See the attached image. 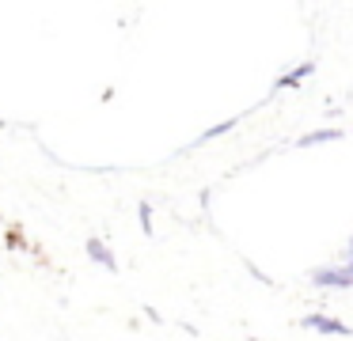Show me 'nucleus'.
Segmentation results:
<instances>
[{
  "label": "nucleus",
  "instance_id": "obj_1",
  "mask_svg": "<svg viewBox=\"0 0 353 341\" xmlns=\"http://www.w3.org/2000/svg\"><path fill=\"white\" fill-rule=\"evenodd\" d=\"M307 285L319 288V292H350L353 269L334 258V262H323V265H315V269H307Z\"/></svg>",
  "mask_w": 353,
  "mask_h": 341
},
{
  "label": "nucleus",
  "instance_id": "obj_2",
  "mask_svg": "<svg viewBox=\"0 0 353 341\" xmlns=\"http://www.w3.org/2000/svg\"><path fill=\"white\" fill-rule=\"evenodd\" d=\"M300 326L319 333V338H350L353 333V326L342 322L338 315H330V311H307V315H300Z\"/></svg>",
  "mask_w": 353,
  "mask_h": 341
},
{
  "label": "nucleus",
  "instance_id": "obj_3",
  "mask_svg": "<svg viewBox=\"0 0 353 341\" xmlns=\"http://www.w3.org/2000/svg\"><path fill=\"white\" fill-rule=\"evenodd\" d=\"M315 68H319L315 61H300L296 68H289V72H281V76H277V80H274V91H285V87H289V91H296L304 80H312V76H315Z\"/></svg>",
  "mask_w": 353,
  "mask_h": 341
},
{
  "label": "nucleus",
  "instance_id": "obj_4",
  "mask_svg": "<svg viewBox=\"0 0 353 341\" xmlns=\"http://www.w3.org/2000/svg\"><path fill=\"white\" fill-rule=\"evenodd\" d=\"M88 258H92L95 265H103L107 273H118V258L110 254V247L103 239H88Z\"/></svg>",
  "mask_w": 353,
  "mask_h": 341
},
{
  "label": "nucleus",
  "instance_id": "obj_5",
  "mask_svg": "<svg viewBox=\"0 0 353 341\" xmlns=\"http://www.w3.org/2000/svg\"><path fill=\"white\" fill-rule=\"evenodd\" d=\"M342 129H312V133H304V136H296V148H315V144H334V141H342Z\"/></svg>",
  "mask_w": 353,
  "mask_h": 341
},
{
  "label": "nucleus",
  "instance_id": "obj_6",
  "mask_svg": "<svg viewBox=\"0 0 353 341\" xmlns=\"http://www.w3.org/2000/svg\"><path fill=\"white\" fill-rule=\"evenodd\" d=\"M239 125V118H228V121H216L213 129H205V133L198 136V141L190 144V148H201V144H209V141H216V136H224V133H232V129Z\"/></svg>",
  "mask_w": 353,
  "mask_h": 341
},
{
  "label": "nucleus",
  "instance_id": "obj_7",
  "mask_svg": "<svg viewBox=\"0 0 353 341\" xmlns=\"http://www.w3.org/2000/svg\"><path fill=\"white\" fill-rule=\"evenodd\" d=\"M137 216H141V231H145V235H152V205H148V201H141V205H137Z\"/></svg>",
  "mask_w": 353,
  "mask_h": 341
},
{
  "label": "nucleus",
  "instance_id": "obj_8",
  "mask_svg": "<svg viewBox=\"0 0 353 341\" xmlns=\"http://www.w3.org/2000/svg\"><path fill=\"white\" fill-rule=\"evenodd\" d=\"M243 265H247V273H251V277H254V280H259V285H266V288H274V285H277V280H274V277H270V273H266V269H259V265H254V262H243Z\"/></svg>",
  "mask_w": 353,
  "mask_h": 341
},
{
  "label": "nucleus",
  "instance_id": "obj_9",
  "mask_svg": "<svg viewBox=\"0 0 353 341\" xmlns=\"http://www.w3.org/2000/svg\"><path fill=\"white\" fill-rule=\"evenodd\" d=\"M338 262H342V265H350V269H353V235L345 239V247L338 250Z\"/></svg>",
  "mask_w": 353,
  "mask_h": 341
}]
</instances>
